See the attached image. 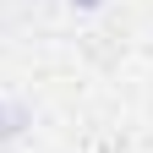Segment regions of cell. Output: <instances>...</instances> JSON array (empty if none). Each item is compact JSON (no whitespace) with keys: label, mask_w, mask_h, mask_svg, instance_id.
Here are the masks:
<instances>
[{"label":"cell","mask_w":153,"mask_h":153,"mask_svg":"<svg viewBox=\"0 0 153 153\" xmlns=\"http://www.w3.org/2000/svg\"><path fill=\"white\" fill-rule=\"evenodd\" d=\"M27 126H33V109L22 99H0V142H16Z\"/></svg>","instance_id":"obj_1"},{"label":"cell","mask_w":153,"mask_h":153,"mask_svg":"<svg viewBox=\"0 0 153 153\" xmlns=\"http://www.w3.org/2000/svg\"><path fill=\"white\" fill-rule=\"evenodd\" d=\"M71 6H76V11H99L104 0H71Z\"/></svg>","instance_id":"obj_2"}]
</instances>
